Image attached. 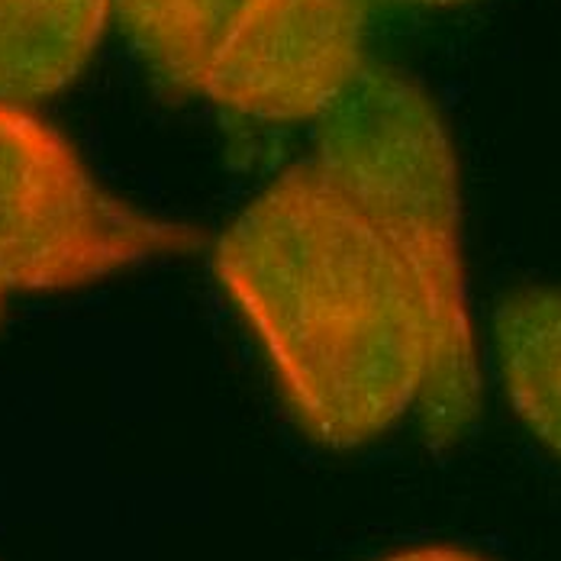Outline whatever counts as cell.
Masks as SVG:
<instances>
[{
  "instance_id": "6da1fadb",
  "label": "cell",
  "mask_w": 561,
  "mask_h": 561,
  "mask_svg": "<svg viewBox=\"0 0 561 561\" xmlns=\"http://www.w3.org/2000/svg\"><path fill=\"white\" fill-rule=\"evenodd\" d=\"M214 272L313 443L355 449L420 403L433 365L423 287L317 162L242 207Z\"/></svg>"
},
{
  "instance_id": "7a4b0ae2",
  "label": "cell",
  "mask_w": 561,
  "mask_h": 561,
  "mask_svg": "<svg viewBox=\"0 0 561 561\" xmlns=\"http://www.w3.org/2000/svg\"><path fill=\"white\" fill-rule=\"evenodd\" d=\"M317 165L385 232L423 287L433 365L416 410L430 446H449L478 416L481 362L465 278L458 162L446 119L416 81L365 61L320 116Z\"/></svg>"
},
{
  "instance_id": "3957f363",
  "label": "cell",
  "mask_w": 561,
  "mask_h": 561,
  "mask_svg": "<svg viewBox=\"0 0 561 561\" xmlns=\"http://www.w3.org/2000/svg\"><path fill=\"white\" fill-rule=\"evenodd\" d=\"M197 242L191 226L116 201L56 126L0 101V323L16 294L68 290Z\"/></svg>"
},
{
  "instance_id": "277c9868",
  "label": "cell",
  "mask_w": 561,
  "mask_h": 561,
  "mask_svg": "<svg viewBox=\"0 0 561 561\" xmlns=\"http://www.w3.org/2000/svg\"><path fill=\"white\" fill-rule=\"evenodd\" d=\"M368 7L371 0H249L201 94L252 119H320L365 68Z\"/></svg>"
},
{
  "instance_id": "5b68a950",
  "label": "cell",
  "mask_w": 561,
  "mask_h": 561,
  "mask_svg": "<svg viewBox=\"0 0 561 561\" xmlns=\"http://www.w3.org/2000/svg\"><path fill=\"white\" fill-rule=\"evenodd\" d=\"M113 0H0V101L65 91L94 58Z\"/></svg>"
},
{
  "instance_id": "8992f818",
  "label": "cell",
  "mask_w": 561,
  "mask_h": 561,
  "mask_svg": "<svg viewBox=\"0 0 561 561\" xmlns=\"http://www.w3.org/2000/svg\"><path fill=\"white\" fill-rule=\"evenodd\" d=\"M494 352L519 423L561 458V284H523L494 310Z\"/></svg>"
},
{
  "instance_id": "52a82bcc",
  "label": "cell",
  "mask_w": 561,
  "mask_h": 561,
  "mask_svg": "<svg viewBox=\"0 0 561 561\" xmlns=\"http://www.w3.org/2000/svg\"><path fill=\"white\" fill-rule=\"evenodd\" d=\"M245 7L249 0H113V13L136 53L171 88L187 94H201Z\"/></svg>"
},
{
  "instance_id": "ba28073f",
  "label": "cell",
  "mask_w": 561,
  "mask_h": 561,
  "mask_svg": "<svg viewBox=\"0 0 561 561\" xmlns=\"http://www.w3.org/2000/svg\"><path fill=\"white\" fill-rule=\"evenodd\" d=\"M381 561H488L474 552L455 549V546H420V549H403Z\"/></svg>"
},
{
  "instance_id": "9c48e42d",
  "label": "cell",
  "mask_w": 561,
  "mask_h": 561,
  "mask_svg": "<svg viewBox=\"0 0 561 561\" xmlns=\"http://www.w3.org/2000/svg\"><path fill=\"white\" fill-rule=\"evenodd\" d=\"M400 3H413V7H455L465 0H400Z\"/></svg>"
}]
</instances>
